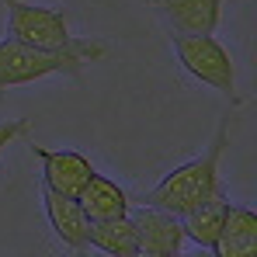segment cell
<instances>
[{
	"mask_svg": "<svg viewBox=\"0 0 257 257\" xmlns=\"http://www.w3.org/2000/svg\"><path fill=\"white\" fill-rule=\"evenodd\" d=\"M229 125H233V115H222L212 132V143L195 160L167 171L146 195H139V205H153V209H164L171 215H184L195 205H202L205 198L219 195L222 191L219 167H222V153L229 150Z\"/></svg>",
	"mask_w": 257,
	"mask_h": 257,
	"instance_id": "6da1fadb",
	"label": "cell"
},
{
	"mask_svg": "<svg viewBox=\"0 0 257 257\" xmlns=\"http://www.w3.org/2000/svg\"><path fill=\"white\" fill-rule=\"evenodd\" d=\"M108 45L97 39H84L77 49H35V45L0 39V90L21 84H35L45 77H84V66L94 59H104Z\"/></svg>",
	"mask_w": 257,
	"mask_h": 257,
	"instance_id": "7a4b0ae2",
	"label": "cell"
},
{
	"mask_svg": "<svg viewBox=\"0 0 257 257\" xmlns=\"http://www.w3.org/2000/svg\"><path fill=\"white\" fill-rule=\"evenodd\" d=\"M171 45L177 63L184 66L188 77H195L198 84L219 90L222 97H229L233 108L243 104V94L236 90V66L229 49L212 39V35H184V32H171Z\"/></svg>",
	"mask_w": 257,
	"mask_h": 257,
	"instance_id": "3957f363",
	"label": "cell"
},
{
	"mask_svg": "<svg viewBox=\"0 0 257 257\" xmlns=\"http://www.w3.org/2000/svg\"><path fill=\"white\" fill-rule=\"evenodd\" d=\"M7 7V39L35 49H77L84 39L70 32L66 7H42L28 0H4Z\"/></svg>",
	"mask_w": 257,
	"mask_h": 257,
	"instance_id": "277c9868",
	"label": "cell"
},
{
	"mask_svg": "<svg viewBox=\"0 0 257 257\" xmlns=\"http://www.w3.org/2000/svg\"><path fill=\"white\" fill-rule=\"evenodd\" d=\"M28 150L42 164V188L56 191V195L77 198L84 191V184L90 181V174H94L90 160L80 150H49V146H39V143H32Z\"/></svg>",
	"mask_w": 257,
	"mask_h": 257,
	"instance_id": "5b68a950",
	"label": "cell"
},
{
	"mask_svg": "<svg viewBox=\"0 0 257 257\" xmlns=\"http://www.w3.org/2000/svg\"><path fill=\"white\" fill-rule=\"evenodd\" d=\"M128 219L136 226L139 250H146V254H181L184 250L188 236H184L181 215H171L164 209H153V205H139Z\"/></svg>",
	"mask_w": 257,
	"mask_h": 257,
	"instance_id": "8992f818",
	"label": "cell"
},
{
	"mask_svg": "<svg viewBox=\"0 0 257 257\" xmlns=\"http://www.w3.org/2000/svg\"><path fill=\"white\" fill-rule=\"evenodd\" d=\"M146 4L157 7L171 21V32L215 35V28L222 21V4L226 0H146Z\"/></svg>",
	"mask_w": 257,
	"mask_h": 257,
	"instance_id": "52a82bcc",
	"label": "cell"
},
{
	"mask_svg": "<svg viewBox=\"0 0 257 257\" xmlns=\"http://www.w3.org/2000/svg\"><path fill=\"white\" fill-rule=\"evenodd\" d=\"M42 205H45V215H49V226H52V233L63 240V247H70L73 254H84L87 250V233H90V219L84 215L80 202L42 188Z\"/></svg>",
	"mask_w": 257,
	"mask_h": 257,
	"instance_id": "ba28073f",
	"label": "cell"
},
{
	"mask_svg": "<svg viewBox=\"0 0 257 257\" xmlns=\"http://www.w3.org/2000/svg\"><path fill=\"white\" fill-rule=\"evenodd\" d=\"M80 209L90 222H101V219H118V215H128L132 212V195L125 188L108 177V174H90V181L84 184V191L77 195Z\"/></svg>",
	"mask_w": 257,
	"mask_h": 257,
	"instance_id": "9c48e42d",
	"label": "cell"
},
{
	"mask_svg": "<svg viewBox=\"0 0 257 257\" xmlns=\"http://www.w3.org/2000/svg\"><path fill=\"white\" fill-rule=\"evenodd\" d=\"M212 257H257V215L250 205H229L222 233L212 243Z\"/></svg>",
	"mask_w": 257,
	"mask_h": 257,
	"instance_id": "30bf717a",
	"label": "cell"
},
{
	"mask_svg": "<svg viewBox=\"0 0 257 257\" xmlns=\"http://www.w3.org/2000/svg\"><path fill=\"white\" fill-rule=\"evenodd\" d=\"M229 198H226V191H219L212 198H205L202 205H195L191 212L181 215V226H184V236L195 243V247H202V250H212V243L219 240V233H222V222H226V215H229Z\"/></svg>",
	"mask_w": 257,
	"mask_h": 257,
	"instance_id": "8fae6325",
	"label": "cell"
},
{
	"mask_svg": "<svg viewBox=\"0 0 257 257\" xmlns=\"http://www.w3.org/2000/svg\"><path fill=\"white\" fill-rule=\"evenodd\" d=\"M87 247H97L104 257H132L136 250H139V240H136V226H132V219H128V215H118V219L90 222Z\"/></svg>",
	"mask_w": 257,
	"mask_h": 257,
	"instance_id": "7c38bea8",
	"label": "cell"
},
{
	"mask_svg": "<svg viewBox=\"0 0 257 257\" xmlns=\"http://www.w3.org/2000/svg\"><path fill=\"white\" fill-rule=\"evenodd\" d=\"M28 118H11V122H0V150H7L14 139H21L25 132H28Z\"/></svg>",
	"mask_w": 257,
	"mask_h": 257,
	"instance_id": "4fadbf2b",
	"label": "cell"
},
{
	"mask_svg": "<svg viewBox=\"0 0 257 257\" xmlns=\"http://www.w3.org/2000/svg\"><path fill=\"white\" fill-rule=\"evenodd\" d=\"M132 257H212L209 254V250H202V247H198V250H195V254H184V250H181V254H146V250H136V254Z\"/></svg>",
	"mask_w": 257,
	"mask_h": 257,
	"instance_id": "5bb4252c",
	"label": "cell"
}]
</instances>
